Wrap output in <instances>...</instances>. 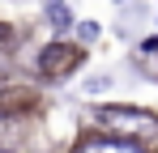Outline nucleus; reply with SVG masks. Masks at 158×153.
<instances>
[{"mask_svg":"<svg viewBox=\"0 0 158 153\" xmlns=\"http://www.w3.org/2000/svg\"><path fill=\"white\" fill-rule=\"evenodd\" d=\"M77 38L81 43H94L98 38V22H77Z\"/></svg>","mask_w":158,"mask_h":153,"instance_id":"nucleus-5","label":"nucleus"},{"mask_svg":"<svg viewBox=\"0 0 158 153\" xmlns=\"http://www.w3.org/2000/svg\"><path fill=\"white\" fill-rule=\"evenodd\" d=\"M0 153H17V149H0Z\"/></svg>","mask_w":158,"mask_h":153,"instance_id":"nucleus-8","label":"nucleus"},{"mask_svg":"<svg viewBox=\"0 0 158 153\" xmlns=\"http://www.w3.org/2000/svg\"><path fill=\"white\" fill-rule=\"evenodd\" d=\"M81 64V51L73 47V43H47V47L39 51V73L43 76H69L73 68Z\"/></svg>","mask_w":158,"mask_h":153,"instance_id":"nucleus-1","label":"nucleus"},{"mask_svg":"<svg viewBox=\"0 0 158 153\" xmlns=\"http://www.w3.org/2000/svg\"><path fill=\"white\" fill-rule=\"evenodd\" d=\"M98 119L103 124H120V132H150V128H158L154 115L137 111V106H98Z\"/></svg>","mask_w":158,"mask_h":153,"instance_id":"nucleus-2","label":"nucleus"},{"mask_svg":"<svg viewBox=\"0 0 158 153\" xmlns=\"http://www.w3.org/2000/svg\"><path fill=\"white\" fill-rule=\"evenodd\" d=\"M141 51H145V55H154V51H158V34H150V38L141 43Z\"/></svg>","mask_w":158,"mask_h":153,"instance_id":"nucleus-7","label":"nucleus"},{"mask_svg":"<svg viewBox=\"0 0 158 153\" xmlns=\"http://www.w3.org/2000/svg\"><path fill=\"white\" fill-rule=\"evenodd\" d=\"M111 85V76H94V81H85V94H94V89H107Z\"/></svg>","mask_w":158,"mask_h":153,"instance_id":"nucleus-6","label":"nucleus"},{"mask_svg":"<svg viewBox=\"0 0 158 153\" xmlns=\"http://www.w3.org/2000/svg\"><path fill=\"white\" fill-rule=\"evenodd\" d=\"M43 13H47V26H52L56 34H69V30H73V9H69V0H47V4H43Z\"/></svg>","mask_w":158,"mask_h":153,"instance_id":"nucleus-4","label":"nucleus"},{"mask_svg":"<svg viewBox=\"0 0 158 153\" xmlns=\"http://www.w3.org/2000/svg\"><path fill=\"white\" fill-rule=\"evenodd\" d=\"M77 153H145V149L128 136H90L77 145Z\"/></svg>","mask_w":158,"mask_h":153,"instance_id":"nucleus-3","label":"nucleus"}]
</instances>
